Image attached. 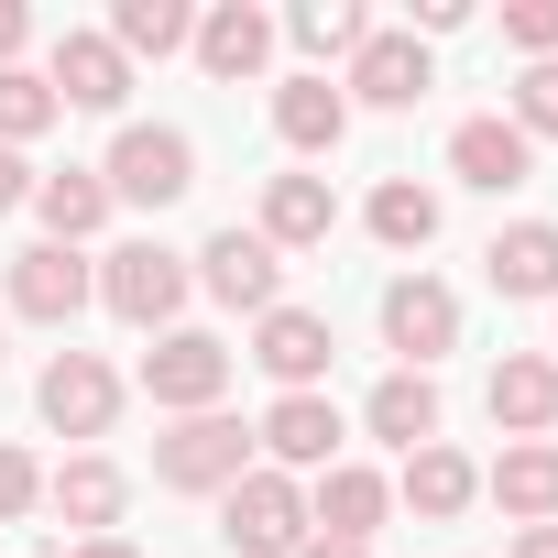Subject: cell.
Wrapping results in <instances>:
<instances>
[{"instance_id": "cell-17", "label": "cell", "mask_w": 558, "mask_h": 558, "mask_svg": "<svg viewBox=\"0 0 558 558\" xmlns=\"http://www.w3.org/2000/svg\"><path fill=\"white\" fill-rule=\"evenodd\" d=\"M340 99H373V110H416L427 99V45L416 34H373L362 56H351V88Z\"/></svg>"}, {"instance_id": "cell-6", "label": "cell", "mask_w": 558, "mask_h": 558, "mask_svg": "<svg viewBox=\"0 0 558 558\" xmlns=\"http://www.w3.org/2000/svg\"><path fill=\"white\" fill-rule=\"evenodd\" d=\"M197 286H208L219 307H252V318H263V307H286V252H274L263 230H241V219H230V230L197 252Z\"/></svg>"}, {"instance_id": "cell-15", "label": "cell", "mask_w": 558, "mask_h": 558, "mask_svg": "<svg viewBox=\"0 0 558 558\" xmlns=\"http://www.w3.org/2000/svg\"><path fill=\"white\" fill-rule=\"evenodd\" d=\"M384 504H395V482L362 471V460H340V471H318V493H307V536H351V547H373Z\"/></svg>"}, {"instance_id": "cell-4", "label": "cell", "mask_w": 558, "mask_h": 558, "mask_svg": "<svg viewBox=\"0 0 558 558\" xmlns=\"http://www.w3.org/2000/svg\"><path fill=\"white\" fill-rule=\"evenodd\" d=\"M241 471H252V427L219 416V405H208V416H175V427L154 438V482H165V493H230Z\"/></svg>"}, {"instance_id": "cell-8", "label": "cell", "mask_w": 558, "mask_h": 558, "mask_svg": "<svg viewBox=\"0 0 558 558\" xmlns=\"http://www.w3.org/2000/svg\"><path fill=\"white\" fill-rule=\"evenodd\" d=\"M384 340L405 351V373H427L438 351H460V296L438 286V274H395L384 286Z\"/></svg>"}, {"instance_id": "cell-18", "label": "cell", "mask_w": 558, "mask_h": 558, "mask_svg": "<svg viewBox=\"0 0 558 558\" xmlns=\"http://www.w3.org/2000/svg\"><path fill=\"white\" fill-rule=\"evenodd\" d=\"M395 493H405V514L416 525H449L471 493H482V471L449 449V438H427V449H405V471H395Z\"/></svg>"}, {"instance_id": "cell-35", "label": "cell", "mask_w": 558, "mask_h": 558, "mask_svg": "<svg viewBox=\"0 0 558 558\" xmlns=\"http://www.w3.org/2000/svg\"><path fill=\"white\" fill-rule=\"evenodd\" d=\"M504 558H558V525H514V547Z\"/></svg>"}, {"instance_id": "cell-14", "label": "cell", "mask_w": 558, "mask_h": 558, "mask_svg": "<svg viewBox=\"0 0 558 558\" xmlns=\"http://www.w3.org/2000/svg\"><path fill=\"white\" fill-rule=\"evenodd\" d=\"M449 175L482 186V197H514V186L536 175V143H525L514 121H460V132H449Z\"/></svg>"}, {"instance_id": "cell-33", "label": "cell", "mask_w": 558, "mask_h": 558, "mask_svg": "<svg viewBox=\"0 0 558 558\" xmlns=\"http://www.w3.org/2000/svg\"><path fill=\"white\" fill-rule=\"evenodd\" d=\"M34 186H45V175H34L12 143H0V219H12V208H34Z\"/></svg>"}, {"instance_id": "cell-37", "label": "cell", "mask_w": 558, "mask_h": 558, "mask_svg": "<svg viewBox=\"0 0 558 558\" xmlns=\"http://www.w3.org/2000/svg\"><path fill=\"white\" fill-rule=\"evenodd\" d=\"M66 558H132V547H121V536H77Z\"/></svg>"}, {"instance_id": "cell-26", "label": "cell", "mask_w": 558, "mask_h": 558, "mask_svg": "<svg viewBox=\"0 0 558 558\" xmlns=\"http://www.w3.org/2000/svg\"><path fill=\"white\" fill-rule=\"evenodd\" d=\"M362 219H373V241H384V252H427V241H438V197H427L416 175H384Z\"/></svg>"}, {"instance_id": "cell-29", "label": "cell", "mask_w": 558, "mask_h": 558, "mask_svg": "<svg viewBox=\"0 0 558 558\" xmlns=\"http://www.w3.org/2000/svg\"><path fill=\"white\" fill-rule=\"evenodd\" d=\"M45 121H56V88H45L34 66H0V143L23 154V143L45 132Z\"/></svg>"}, {"instance_id": "cell-32", "label": "cell", "mask_w": 558, "mask_h": 558, "mask_svg": "<svg viewBox=\"0 0 558 558\" xmlns=\"http://www.w3.org/2000/svg\"><path fill=\"white\" fill-rule=\"evenodd\" d=\"M34 504H45V471H34L23 449H0V525H23Z\"/></svg>"}, {"instance_id": "cell-28", "label": "cell", "mask_w": 558, "mask_h": 558, "mask_svg": "<svg viewBox=\"0 0 558 558\" xmlns=\"http://www.w3.org/2000/svg\"><path fill=\"white\" fill-rule=\"evenodd\" d=\"M307 56H362L373 45V12H362V0H296V23H286Z\"/></svg>"}, {"instance_id": "cell-21", "label": "cell", "mask_w": 558, "mask_h": 558, "mask_svg": "<svg viewBox=\"0 0 558 558\" xmlns=\"http://www.w3.org/2000/svg\"><path fill=\"white\" fill-rule=\"evenodd\" d=\"M121 493H132V482H121V471H110L99 449H77V460H66V471L45 482V504H56V514H66L77 536H110V525H121Z\"/></svg>"}, {"instance_id": "cell-34", "label": "cell", "mask_w": 558, "mask_h": 558, "mask_svg": "<svg viewBox=\"0 0 558 558\" xmlns=\"http://www.w3.org/2000/svg\"><path fill=\"white\" fill-rule=\"evenodd\" d=\"M23 45H34V12H23V0H0V66H23Z\"/></svg>"}, {"instance_id": "cell-3", "label": "cell", "mask_w": 558, "mask_h": 558, "mask_svg": "<svg viewBox=\"0 0 558 558\" xmlns=\"http://www.w3.org/2000/svg\"><path fill=\"white\" fill-rule=\"evenodd\" d=\"M219 536H230V558H296V547H307V493H296V471H241V482L219 493Z\"/></svg>"}, {"instance_id": "cell-25", "label": "cell", "mask_w": 558, "mask_h": 558, "mask_svg": "<svg viewBox=\"0 0 558 558\" xmlns=\"http://www.w3.org/2000/svg\"><path fill=\"white\" fill-rule=\"evenodd\" d=\"M362 427L395 438V449H427V438H438V384H427V373H384L373 405H362Z\"/></svg>"}, {"instance_id": "cell-13", "label": "cell", "mask_w": 558, "mask_h": 558, "mask_svg": "<svg viewBox=\"0 0 558 558\" xmlns=\"http://www.w3.org/2000/svg\"><path fill=\"white\" fill-rule=\"evenodd\" d=\"M482 405H493L504 438H547V427H558V362H547V351H504L493 384H482Z\"/></svg>"}, {"instance_id": "cell-1", "label": "cell", "mask_w": 558, "mask_h": 558, "mask_svg": "<svg viewBox=\"0 0 558 558\" xmlns=\"http://www.w3.org/2000/svg\"><path fill=\"white\" fill-rule=\"evenodd\" d=\"M99 186H110V208H175V197L197 186V143H186L175 121H132V132L110 143Z\"/></svg>"}, {"instance_id": "cell-9", "label": "cell", "mask_w": 558, "mask_h": 558, "mask_svg": "<svg viewBox=\"0 0 558 558\" xmlns=\"http://www.w3.org/2000/svg\"><path fill=\"white\" fill-rule=\"evenodd\" d=\"M340 405L329 395H274L263 405V427H252V449H274V471H340Z\"/></svg>"}, {"instance_id": "cell-10", "label": "cell", "mask_w": 558, "mask_h": 558, "mask_svg": "<svg viewBox=\"0 0 558 558\" xmlns=\"http://www.w3.org/2000/svg\"><path fill=\"white\" fill-rule=\"evenodd\" d=\"M88 296H99V274H88L66 241H34V252H12V318H45V329H66Z\"/></svg>"}, {"instance_id": "cell-11", "label": "cell", "mask_w": 558, "mask_h": 558, "mask_svg": "<svg viewBox=\"0 0 558 558\" xmlns=\"http://www.w3.org/2000/svg\"><path fill=\"white\" fill-rule=\"evenodd\" d=\"M252 362L286 384V395H318V373L340 362V340H329V318L318 307H263V329H252Z\"/></svg>"}, {"instance_id": "cell-16", "label": "cell", "mask_w": 558, "mask_h": 558, "mask_svg": "<svg viewBox=\"0 0 558 558\" xmlns=\"http://www.w3.org/2000/svg\"><path fill=\"white\" fill-rule=\"evenodd\" d=\"M482 493H493L514 525H558V438H514V449L482 471Z\"/></svg>"}, {"instance_id": "cell-12", "label": "cell", "mask_w": 558, "mask_h": 558, "mask_svg": "<svg viewBox=\"0 0 558 558\" xmlns=\"http://www.w3.org/2000/svg\"><path fill=\"white\" fill-rule=\"evenodd\" d=\"M56 110H121L132 99V56L110 34H56V66H45Z\"/></svg>"}, {"instance_id": "cell-36", "label": "cell", "mask_w": 558, "mask_h": 558, "mask_svg": "<svg viewBox=\"0 0 558 558\" xmlns=\"http://www.w3.org/2000/svg\"><path fill=\"white\" fill-rule=\"evenodd\" d=\"M296 558H373V547H351V536H307Z\"/></svg>"}, {"instance_id": "cell-23", "label": "cell", "mask_w": 558, "mask_h": 558, "mask_svg": "<svg viewBox=\"0 0 558 558\" xmlns=\"http://www.w3.org/2000/svg\"><path fill=\"white\" fill-rule=\"evenodd\" d=\"M263 56H274V23L252 12V0H219V12L197 23V66L208 77H263Z\"/></svg>"}, {"instance_id": "cell-22", "label": "cell", "mask_w": 558, "mask_h": 558, "mask_svg": "<svg viewBox=\"0 0 558 558\" xmlns=\"http://www.w3.org/2000/svg\"><path fill=\"white\" fill-rule=\"evenodd\" d=\"M274 132H286L296 154H340V132H351V99H340L329 77H286V88H274Z\"/></svg>"}, {"instance_id": "cell-19", "label": "cell", "mask_w": 558, "mask_h": 558, "mask_svg": "<svg viewBox=\"0 0 558 558\" xmlns=\"http://www.w3.org/2000/svg\"><path fill=\"white\" fill-rule=\"evenodd\" d=\"M329 230H340L329 175H274V186H263V241H274V252H318Z\"/></svg>"}, {"instance_id": "cell-2", "label": "cell", "mask_w": 558, "mask_h": 558, "mask_svg": "<svg viewBox=\"0 0 558 558\" xmlns=\"http://www.w3.org/2000/svg\"><path fill=\"white\" fill-rule=\"evenodd\" d=\"M186 286H197V274H186V252H165V241H121L110 263H99V307L121 318V329H175V307H186Z\"/></svg>"}, {"instance_id": "cell-31", "label": "cell", "mask_w": 558, "mask_h": 558, "mask_svg": "<svg viewBox=\"0 0 558 558\" xmlns=\"http://www.w3.org/2000/svg\"><path fill=\"white\" fill-rule=\"evenodd\" d=\"M504 45L536 56V66H558V0H514V12H504Z\"/></svg>"}, {"instance_id": "cell-30", "label": "cell", "mask_w": 558, "mask_h": 558, "mask_svg": "<svg viewBox=\"0 0 558 558\" xmlns=\"http://www.w3.org/2000/svg\"><path fill=\"white\" fill-rule=\"evenodd\" d=\"M514 132L525 143H558V66H525L514 77Z\"/></svg>"}, {"instance_id": "cell-20", "label": "cell", "mask_w": 558, "mask_h": 558, "mask_svg": "<svg viewBox=\"0 0 558 558\" xmlns=\"http://www.w3.org/2000/svg\"><path fill=\"white\" fill-rule=\"evenodd\" d=\"M482 274H493V296H558V219H514V230H493Z\"/></svg>"}, {"instance_id": "cell-5", "label": "cell", "mask_w": 558, "mask_h": 558, "mask_svg": "<svg viewBox=\"0 0 558 558\" xmlns=\"http://www.w3.org/2000/svg\"><path fill=\"white\" fill-rule=\"evenodd\" d=\"M143 395H154L165 416H208V405L230 395V340H208V329H165V340L143 351Z\"/></svg>"}, {"instance_id": "cell-24", "label": "cell", "mask_w": 558, "mask_h": 558, "mask_svg": "<svg viewBox=\"0 0 558 558\" xmlns=\"http://www.w3.org/2000/svg\"><path fill=\"white\" fill-rule=\"evenodd\" d=\"M34 208H45V241H88V230H110V186H99V165H66V175H45L34 186Z\"/></svg>"}, {"instance_id": "cell-27", "label": "cell", "mask_w": 558, "mask_h": 558, "mask_svg": "<svg viewBox=\"0 0 558 558\" xmlns=\"http://www.w3.org/2000/svg\"><path fill=\"white\" fill-rule=\"evenodd\" d=\"M110 45H121V56H175V45H197V23H186V0H121V12H110Z\"/></svg>"}, {"instance_id": "cell-7", "label": "cell", "mask_w": 558, "mask_h": 558, "mask_svg": "<svg viewBox=\"0 0 558 558\" xmlns=\"http://www.w3.org/2000/svg\"><path fill=\"white\" fill-rule=\"evenodd\" d=\"M34 405H45V427H56V438H99V427L121 416V373H110L99 351H56V362H45V384H34Z\"/></svg>"}]
</instances>
